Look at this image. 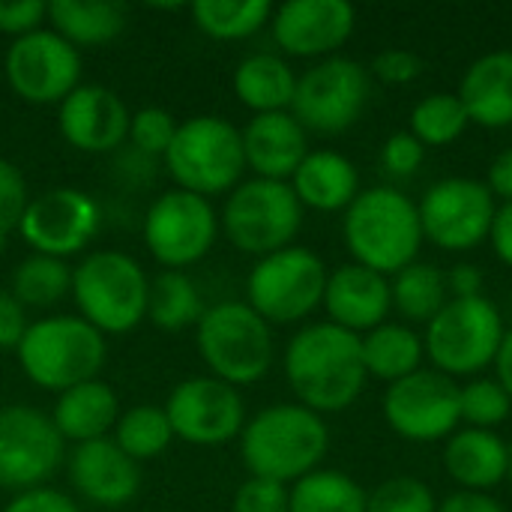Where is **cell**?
Masks as SVG:
<instances>
[{
    "label": "cell",
    "instance_id": "obj_1",
    "mask_svg": "<svg viewBox=\"0 0 512 512\" xmlns=\"http://www.w3.org/2000/svg\"><path fill=\"white\" fill-rule=\"evenodd\" d=\"M282 366L297 405L321 417L348 411L363 396V387L369 381L360 336L330 321L300 327L288 339Z\"/></svg>",
    "mask_w": 512,
    "mask_h": 512
},
{
    "label": "cell",
    "instance_id": "obj_2",
    "mask_svg": "<svg viewBox=\"0 0 512 512\" xmlns=\"http://www.w3.org/2000/svg\"><path fill=\"white\" fill-rule=\"evenodd\" d=\"M330 450L327 420L297 402H279L246 420L240 456L249 477L294 486L318 471Z\"/></svg>",
    "mask_w": 512,
    "mask_h": 512
},
{
    "label": "cell",
    "instance_id": "obj_3",
    "mask_svg": "<svg viewBox=\"0 0 512 512\" xmlns=\"http://www.w3.org/2000/svg\"><path fill=\"white\" fill-rule=\"evenodd\" d=\"M342 240L354 264L387 279L396 276L408 264L420 261V249L426 243L417 201L396 186L360 189L342 216Z\"/></svg>",
    "mask_w": 512,
    "mask_h": 512
},
{
    "label": "cell",
    "instance_id": "obj_4",
    "mask_svg": "<svg viewBox=\"0 0 512 512\" xmlns=\"http://www.w3.org/2000/svg\"><path fill=\"white\" fill-rule=\"evenodd\" d=\"M15 354L30 384L60 396L69 387L99 378L108 342L81 315H48L30 321Z\"/></svg>",
    "mask_w": 512,
    "mask_h": 512
},
{
    "label": "cell",
    "instance_id": "obj_5",
    "mask_svg": "<svg viewBox=\"0 0 512 512\" xmlns=\"http://www.w3.org/2000/svg\"><path fill=\"white\" fill-rule=\"evenodd\" d=\"M195 342L210 375L237 390L258 384L276 357L273 327L246 300L207 306L195 327Z\"/></svg>",
    "mask_w": 512,
    "mask_h": 512
},
{
    "label": "cell",
    "instance_id": "obj_6",
    "mask_svg": "<svg viewBox=\"0 0 512 512\" xmlns=\"http://www.w3.org/2000/svg\"><path fill=\"white\" fill-rule=\"evenodd\" d=\"M150 279L144 267L120 252L99 249L72 267V300L78 315L102 336H123L147 318Z\"/></svg>",
    "mask_w": 512,
    "mask_h": 512
},
{
    "label": "cell",
    "instance_id": "obj_7",
    "mask_svg": "<svg viewBox=\"0 0 512 512\" xmlns=\"http://www.w3.org/2000/svg\"><path fill=\"white\" fill-rule=\"evenodd\" d=\"M177 189L201 198L228 195L243 183L246 156L240 129L219 114H198L177 126V135L162 156Z\"/></svg>",
    "mask_w": 512,
    "mask_h": 512
},
{
    "label": "cell",
    "instance_id": "obj_8",
    "mask_svg": "<svg viewBox=\"0 0 512 512\" xmlns=\"http://www.w3.org/2000/svg\"><path fill=\"white\" fill-rule=\"evenodd\" d=\"M507 336L501 309L483 294L450 300L423 333L426 360L447 378H480L501 351Z\"/></svg>",
    "mask_w": 512,
    "mask_h": 512
},
{
    "label": "cell",
    "instance_id": "obj_9",
    "mask_svg": "<svg viewBox=\"0 0 512 512\" xmlns=\"http://www.w3.org/2000/svg\"><path fill=\"white\" fill-rule=\"evenodd\" d=\"M219 228L234 249L264 258L294 246L303 228V204L291 183L249 177L225 195Z\"/></svg>",
    "mask_w": 512,
    "mask_h": 512
},
{
    "label": "cell",
    "instance_id": "obj_10",
    "mask_svg": "<svg viewBox=\"0 0 512 512\" xmlns=\"http://www.w3.org/2000/svg\"><path fill=\"white\" fill-rule=\"evenodd\" d=\"M327 264L309 246H288L264 255L246 276V303L273 324H300L324 303Z\"/></svg>",
    "mask_w": 512,
    "mask_h": 512
},
{
    "label": "cell",
    "instance_id": "obj_11",
    "mask_svg": "<svg viewBox=\"0 0 512 512\" xmlns=\"http://www.w3.org/2000/svg\"><path fill=\"white\" fill-rule=\"evenodd\" d=\"M372 93L369 69L345 54L312 63L297 75V93L291 102V114L300 120L306 132L318 135H342L348 132L366 111Z\"/></svg>",
    "mask_w": 512,
    "mask_h": 512
},
{
    "label": "cell",
    "instance_id": "obj_12",
    "mask_svg": "<svg viewBox=\"0 0 512 512\" xmlns=\"http://www.w3.org/2000/svg\"><path fill=\"white\" fill-rule=\"evenodd\" d=\"M219 213L210 198L186 189L162 192L144 213V246L162 270H189L219 237Z\"/></svg>",
    "mask_w": 512,
    "mask_h": 512
},
{
    "label": "cell",
    "instance_id": "obj_13",
    "mask_svg": "<svg viewBox=\"0 0 512 512\" xmlns=\"http://www.w3.org/2000/svg\"><path fill=\"white\" fill-rule=\"evenodd\" d=\"M423 240L444 252H471L489 243L498 201L477 177L435 180L417 201Z\"/></svg>",
    "mask_w": 512,
    "mask_h": 512
},
{
    "label": "cell",
    "instance_id": "obj_14",
    "mask_svg": "<svg viewBox=\"0 0 512 512\" xmlns=\"http://www.w3.org/2000/svg\"><path fill=\"white\" fill-rule=\"evenodd\" d=\"M459 387V381L441 375L432 366H423L420 372L384 390V423L390 426V432L411 444L447 441L462 426Z\"/></svg>",
    "mask_w": 512,
    "mask_h": 512
},
{
    "label": "cell",
    "instance_id": "obj_15",
    "mask_svg": "<svg viewBox=\"0 0 512 512\" xmlns=\"http://www.w3.org/2000/svg\"><path fill=\"white\" fill-rule=\"evenodd\" d=\"M6 81L30 105H60L81 84V51L51 27L12 39L6 48Z\"/></svg>",
    "mask_w": 512,
    "mask_h": 512
},
{
    "label": "cell",
    "instance_id": "obj_16",
    "mask_svg": "<svg viewBox=\"0 0 512 512\" xmlns=\"http://www.w3.org/2000/svg\"><path fill=\"white\" fill-rule=\"evenodd\" d=\"M66 441L51 417L30 405L0 408V489L27 492L48 486L63 462Z\"/></svg>",
    "mask_w": 512,
    "mask_h": 512
},
{
    "label": "cell",
    "instance_id": "obj_17",
    "mask_svg": "<svg viewBox=\"0 0 512 512\" xmlns=\"http://www.w3.org/2000/svg\"><path fill=\"white\" fill-rule=\"evenodd\" d=\"M174 438L192 447H222L240 438L246 426V402L237 387L195 375L180 381L165 402Z\"/></svg>",
    "mask_w": 512,
    "mask_h": 512
},
{
    "label": "cell",
    "instance_id": "obj_18",
    "mask_svg": "<svg viewBox=\"0 0 512 512\" xmlns=\"http://www.w3.org/2000/svg\"><path fill=\"white\" fill-rule=\"evenodd\" d=\"M102 228L96 198L75 186H57L30 198L18 234L36 255L72 258L84 252Z\"/></svg>",
    "mask_w": 512,
    "mask_h": 512
},
{
    "label": "cell",
    "instance_id": "obj_19",
    "mask_svg": "<svg viewBox=\"0 0 512 512\" xmlns=\"http://www.w3.org/2000/svg\"><path fill=\"white\" fill-rule=\"evenodd\" d=\"M357 30V9L348 0H288L273 9L270 33L282 57L327 60Z\"/></svg>",
    "mask_w": 512,
    "mask_h": 512
},
{
    "label": "cell",
    "instance_id": "obj_20",
    "mask_svg": "<svg viewBox=\"0 0 512 512\" xmlns=\"http://www.w3.org/2000/svg\"><path fill=\"white\" fill-rule=\"evenodd\" d=\"M132 111L102 84H78L57 105V129L63 141L81 153H111L129 138Z\"/></svg>",
    "mask_w": 512,
    "mask_h": 512
},
{
    "label": "cell",
    "instance_id": "obj_21",
    "mask_svg": "<svg viewBox=\"0 0 512 512\" xmlns=\"http://www.w3.org/2000/svg\"><path fill=\"white\" fill-rule=\"evenodd\" d=\"M69 483L78 498L102 510H120L141 492V468L111 438L72 447Z\"/></svg>",
    "mask_w": 512,
    "mask_h": 512
},
{
    "label": "cell",
    "instance_id": "obj_22",
    "mask_svg": "<svg viewBox=\"0 0 512 512\" xmlns=\"http://www.w3.org/2000/svg\"><path fill=\"white\" fill-rule=\"evenodd\" d=\"M321 306L330 324L354 336H366L369 330L381 327L393 312L390 279L354 261L342 264L330 270Z\"/></svg>",
    "mask_w": 512,
    "mask_h": 512
},
{
    "label": "cell",
    "instance_id": "obj_23",
    "mask_svg": "<svg viewBox=\"0 0 512 512\" xmlns=\"http://www.w3.org/2000/svg\"><path fill=\"white\" fill-rule=\"evenodd\" d=\"M246 171L261 180L288 183L300 162L309 156V132L291 111L252 114V120L240 129Z\"/></svg>",
    "mask_w": 512,
    "mask_h": 512
},
{
    "label": "cell",
    "instance_id": "obj_24",
    "mask_svg": "<svg viewBox=\"0 0 512 512\" xmlns=\"http://www.w3.org/2000/svg\"><path fill=\"white\" fill-rule=\"evenodd\" d=\"M444 471L459 492H492L510 480V444L498 432L459 426L444 441Z\"/></svg>",
    "mask_w": 512,
    "mask_h": 512
},
{
    "label": "cell",
    "instance_id": "obj_25",
    "mask_svg": "<svg viewBox=\"0 0 512 512\" xmlns=\"http://www.w3.org/2000/svg\"><path fill=\"white\" fill-rule=\"evenodd\" d=\"M456 96L462 99L468 120L483 129L512 126V51L495 48L480 54L462 75Z\"/></svg>",
    "mask_w": 512,
    "mask_h": 512
},
{
    "label": "cell",
    "instance_id": "obj_26",
    "mask_svg": "<svg viewBox=\"0 0 512 512\" xmlns=\"http://www.w3.org/2000/svg\"><path fill=\"white\" fill-rule=\"evenodd\" d=\"M303 210L345 213L360 195V171L339 150H309L294 177L288 180Z\"/></svg>",
    "mask_w": 512,
    "mask_h": 512
},
{
    "label": "cell",
    "instance_id": "obj_27",
    "mask_svg": "<svg viewBox=\"0 0 512 512\" xmlns=\"http://www.w3.org/2000/svg\"><path fill=\"white\" fill-rule=\"evenodd\" d=\"M117 420H120V399L99 378L63 390L51 411L54 429L60 432L66 444H75V447L111 438Z\"/></svg>",
    "mask_w": 512,
    "mask_h": 512
},
{
    "label": "cell",
    "instance_id": "obj_28",
    "mask_svg": "<svg viewBox=\"0 0 512 512\" xmlns=\"http://www.w3.org/2000/svg\"><path fill=\"white\" fill-rule=\"evenodd\" d=\"M234 96L252 114L291 111L297 93L294 66L276 51H255L243 57L234 69Z\"/></svg>",
    "mask_w": 512,
    "mask_h": 512
},
{
    "label": "cell",
    "instance_id": "obj_29",
    "mask_svg": "<svg viewBox=\"0 0 512 512\" xmlns=\"http://www.w3.org/2000/svg\"><path fill=\"white\" fill-rule=\"evenodd\" d=\"M360 351L366 375L384 381L387 387L420 372L426 363L423 336L402 321H384L381 327L360 336Z\"/></svg>",
    "mask_w": 512,
    "mask_h": 512
},
{
    "label": "cell",
    "instance_id": "obj_30",
    "mask_svg": "<svg viewBox=\"0 0 512 512\" xmlns=\"http://www.w3.org/2000/svg\"><path fill=\"white\" fill-rule=\"evenodd\" d=\"M51 30L75 48L114 42L126 27V6L111 0H54L48 3Z\"/></svg>",
    "mask_w": 512,
    "mask_h": 512
},
{
    "label": "cell",
    "instance_id": "obj_31",
    "mask_svg": "<svg viewBox=\"0 0 512 512\" xmlns=\"http://www.w3.org/2000/svg\"><path fill=\"white\" fill-rule=\"evenodd\" d=\"M390 297H393V312L405 318V324H429L447 303V276L441 267L414 261L396 276H390Z\"/></svg>",
    "mask_w": 512,
    "mask_h": 512
},
{
    "label": "cell",
    "instance_id": "obj_32",
    "mask_svg": "<svg viewBox=\"0 0 512 512\" xmlns=\"http://www.w3.org/2000/svg\"><path fill=\"white\" fill-rule=\"evenodd\" d=\"M369 492L339 468H318L288 486V512H366Z\"/></svg>",
    "mask_w": 512,
    "mask_h": 512
},
{
    "label": "cell",
    "instance_id": "obj_33",
    "mask_svg": "<svg viewBox=\"0 0 512 512\" xmlns=\"http://www.w3.org/2000/svg\"><path fill=\"white\" fill-rule=\"evenodd\" d=\"M204 315V300L198 285L183 270H162L150 279L147 291V321L165 333H180L186 327H198Z\"/></svg>",
    "mask_w": 512,
    "mask_h": 512
},
{
    "label": "cell",
    "instance_id": "obj_34",
    "mask_svg": "<svg viewBox=\"0 0 512 512\" xmlns=\"http://www.w3.org/2000/svg\"><path fill=\"white\" fill-rule=\"evenodd\" d=\"M189 15L204 36L237 42L270 27L273 6L267 0H195L189 3Z\"/></svg>",
    "mask_w": 512,
    "mask_h": 512
},
{
    "label": "cell",
    "instance_id": "obj_35",
    "mask_svg": "<svg viewBox=\"0 0 512 512\" xmlns=\"http://www.w3.org/2000/svg\"><path fill=\"white\" fill-rule=\"evenodd\" d=\"M9 294L24 309H48V306H57L63 297L72 294V267L63 258H51V255L30 252L12 270Z\"/></svg>",
    "mask_w": 512,
    "mask_h": 512
},
{
    "label": "cell",
    "instance_id": "obj_36",
    "mask_svg": "<svg viewBox=\"0 0 512 512\" xmlns=\"http://www.w3.org/2000/svg\"><path fill=\"white\" fill-rule=\"evenodd\" d=\"M111 441L132 459V462H153L159 459L171 441H174V429L168 423L165 408L159 405H135L129 411L120 414Z\"/></svg>",
    "mask_w": 512,
    "mask_h": 512
},
{
    "label": "cell",
    "instance_id": "obj_37",
    "mask_svg": "<svg viewBox=\"0 0 512 512\" xmlns=\"http://www.w3.org/2000/svg\"><path fill=\"white\" fill-rule=\"evenodd\" d=\"M471 120L456 93H429L408 114V132L429 147H450L468 132Z\"/></svg>",
    "mask_w": 512,
    "mask_h": 512
},
{
    "label": "cell",
    "instance_id": "obj_38",
    "mask_svg": "<svg viewBox=\"0 0 512 512\" xmlns=\"http://www.w3.org/2000/svg\"><path fill=\"white\" fill-rule=\"evenodd\" d=\"M459 411H462V426L495 432L510 420L512 399L495 378L480 375L459 387Z\"/></svg>",
    "mask_w": 512,
    "mask_h": 512
},
{
    "label": "cell",
    "instance_id": "obj_39",
    "mask_svg": "<svg viewBox=\"0 0 512 512\" xmlns=\"http://www.w3.org/2000/svg\"><path fill=\"white\" fill-rule=\"evenodd\" d=\"M366 512H438V498L423 480L399 474L369 492Z\"/></svg>",
    "mask_w": 512,
    "mask_h": 512
},
{
    "label": "cell",
    "instance_id": "obj_40",
    "mask_svg": "<svg viewBox=\"0 0 512 512\" xmlns=\"http://www.w3.org/2000/svg\"><path fill=\"white\" fill-rule=\"evenodd\" d=\"M177 117L159 105H147V108H138L132 111V120H129V138L132 147L144 156H165L174 135H177Z\"/></svg>",
    "mask_w": 512,
    "mask_h": 512
},
{
    "label": "cell",
    "instance_id": "obj_41",
    "mask_svg": "<svg viewBox=\"0 0 512 512\" xmlns=\"http://www.w3.org/2000/svg\"><path fill=\"white\" fill-rule=\"evenodd\" d=\"M30 204V192L24 183V174L0 156V249L12 231H18L21 216Z\"/></svg>",
    "mask_w": 512,
    "mask_h": 512
},
{
    "label": "cell",
    "instance_id": "obj_42",
    "mask_svg": "<svg viewBox=\"0 0 512 512\" xmlns=\"http://www.w3.org/2000/svg\"><path fill=\"white\" fill-rule=\"evenodd\" d=\"M423 162H426V147L408 129L387 135V141L381 147V168L390 177H396V180L414 177Z\"/></svg>",
    "mask_w": 512,
    "mask_h": 512
},
{
    "label": "cell",
    "instance_id": "obj_43",
    "mask_svg": "<svg viewBox=\"0 0 512 512\" xmlns=\"http://www.w3.org/2000/svg\"><path fill=\"white\" fill-rule=\"evenodd\" d=\"M369 75L390 87H405L423 75V57L411 48H384L375 54Z\"/></svg>",
    "mask_w": 512,
    "mask_h": 512
},
{
    "label": "cell",
    "instance_id": "obj_44",
    "mask_svg": "<svg viewBox=\"0 0 512 512\" xmlns=\"http://www.w3.org/2000/svg\"><path fill=\"white\" fill-rule=\"evenodd\" d=\"M231 512H288V486L249 477L234 492Z\"/></svg>",
    "mask_w": 512,
    "mask_h": 512
},
{
    "label": "cell",
    "instance_id": "obj_45",
    "mask_svg": "<svg viewBox=\"0 0 512 512\" xmlns=\"http://www.w3.org/2000/svg\"><path fill=\"white\" fill-rule=\"evenodd\" d=\"M48 21V3L42 0H0V33L21 39L42 30Z\"/></svg>",
    "mask_w": 512,
    "mask_h": 512
},
{
    "label": "cell",
    "instance_id": "obj_46",
    "mask_svg": "<svg viewBox=\"0 0 512 512\" xmlns=\"http://www.w3.org/2000/svg\"><path fill=\"white\" fill-rule=\"evenodd\" d=\"M0 512H81V507L66 492L39 486V489L18 492Z\"/></svg>",
    "mask_w": 512,
    "mask_h": 512
},
{
    "label": "cell",
    "instance_id": "obj_47",
    "mask_svg": "<svg viewBox=\"0 0 512 512\" xmlns=\"http://www.w3.org/2000/svg\"><path fill=\"white\" fill-rule=\"evenodd\" d=\"M27 327V309L9 291H0V351H15Z\"/></svg>",
    "mask_w": 512,
    "mask_h": 512
},
{
    "label": "cell",
    "instance_id": "obj_48",
    "mask_svg": "<svg viewBox=\"0 0 512 512\" xmlns=\"http://www.w3.org/2000/svg\"><path fill=\"white\" fill-rule=\"evenodd\" d=\"M447 291H450V300H468V297H483V285H486V276L477 264H453L447 273Z\"/></svg>",
    "mask_w": 512,
    "mask_h": 512
},
{
    "label": "cell",
    "instance_id": "obj_49",
    "mask_svg": "<svg viewBox=\"0 0 512 512\" xmlns=\"http://www.w3.org/2000/svg\"><path fill=\"white\" fill-rule=\"evenodd\" d=\"M483 183L489 186V192L495 195V201L512 204V147L501 150V153L489 162L486 180H483Z\"/></svg>",
    "mask_w": 512,
    "mask_h": 512
},
{
    "label": "cell",
    "instance_id": "obj_50",
    "mask_svg": "<svg viewBox=\"0 0 512 512\" xmlns=\"http://www.w3.org/2000/svg\"><path fill=\"white\" fill-rule=\"evenodd\" d=\"M438 512H507L498 498L486 492H453L438 501Z\"/></svg>",
    "mask_w": 512,
    "mask_h": 512
},
{
    "label": "cell",
    "instance_id": "obj_51",
    "mask_svg": "<svg viewBox=\"0 0 512 512\" xmlns=\"http://www.w3.org/2000/svg\"><path fill=\"white\" fill-rule=\"evenodd\" d=\"M489 243H492L498 261L512 270V204H498V213H495V222H492Z\"/></svg>",
    "mask_w": 512,
    "mask_h": 512
},
{
    "label": "cell",
    "instance_id": "obj_52",
    "mask_svg": "<svg viewBox=\"0 0 512 512\" xmlns=\"http://www.w3.org/2000/svg\"><path fill=\"white\" fill-rule=\"evenodd\" d=\"M495 381L510 393L512 399V330H507V336L501 342V351L495 357Z\"/></svg>",
    "mask_w": 512,
    "mask_h": 512
},
{
    "label": "cell",
    "instance_id": "obj_53",
    "mask_svg": "<svg viewBox=\"0 0 512 512\" xmlns=\"http://www.w3.org/2000/svg\"><path fill=\"white\" fill-rule=\"evenodd\" d=\"M510 483H512V447H510Z\"/></svg>",
    "mask_w": 512,
    "mask_h": 512
}]
</instances>
